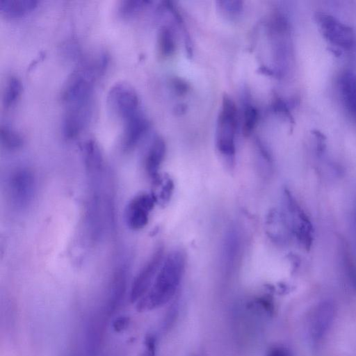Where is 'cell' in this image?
Instances as JSON below:
<instances>
[{"label":"cell","instance_id":"cell-1","mask_svg":"<svg viewBox=\"0 0 356 356\" xmlns=\"http://www.w3.org/2000/svg\"><path fill=\"white\" fill-rule=\"evenodd\" d=\"M185 267L186 255L181 250L175 249L164 257L149 289L137 302V310L149 311L168 303L179 286Z\"/></svg>","mask_w":356,"mask_h":356},{"label":"cell","instance_id":"cell-2","mask_svg":"<svg viewBox=\"0 0 356 356\" xmlns=\"http://www.w3.org/2000/svg\"><path fill=\"white\" fill-rule=\"evenodd\" d=\"M237 128V111L233 100L225 94L217 121L216 143L219 152L230 164L236 154L235 135Z\"/></svg>","mask_w":356,"mask_h":356},{"label":"cell","instance_id":"cell-3","mask_svg":"<svg viewBox=\"0 0 356 356\" xmlns=\"http://www.w3.org/2000/svg\"><path fill=\"white\" fill-rule=\"evenodd\" d=\"M283 212L292 235L307 250H309L314 240V227L305 210L289 190H284Z\"/></svg>","mask_w":356,"mask_h":356},{"label":"cell","instance_id":"cell-4","mask_svg":"<svg viewBox=\"0 0 356 356\" xmlns=\"http://www.w3.org/2000/svg\"><path fill=\"white\" fill-rule=\"evenodd\" d=\"M335 316V306L330 300H323L312 308L306 321V335L312 346H318L329 332Z\"/></svg>","mask_w":356,"mask_h":356},{"label":"cell","instance_id":"cell-5","mask_svg":"<svg viewBox=\"0 0 356 356\" xmlns=\"http://www.w3.org/2000/svg\"><path fill=\"white\" fill-rule=\"evenodd\" d=\"M107 103L111 111L123 121L140 112L138 94L127 83H116L111 88Z\"/></svg>","mask_w":356,"mask_h":356},{"label":"cell","instance_id":"cell-6","mask_svg":"<svg viewBox=\"0 0 356 356\" xmlns=\"http://www.w3.org/2000/svg\"><path fill=\"white\" fill-rule=\"evenodd\" d=\"M35 189L33 172L25 168L15 170L9 179L8 192L11 202L19 208L26 207L32 200Z\"/></svg>","mask_w":356,"mask_h":356},{"label":"cell","instance_id":"cell-7","mask_svg":"<svg viewBox=\"0 0 356 356\" xmlns=\"http://www.w3.org/2000/svg\"><path fill=\"white\" fill-rule=\"evenodd\" d=\"M163 248L158 247L136 276L131 288L130 300L138 302L149 289L164 259Z\"/></svg>","mask_w":356,"mask_h":356},{"label":"cell","instance_id":"cell-8","mask_svg":"<svg viewBox=\"0 0 356 356\" xmlns=\"http://www.w3.org/2000/svg\"><path fill=\"white\" fill-rule=\"evenodd\" d=\"M316 18L324 37L330 42L344 49L354 46L355 35L350 26L325 13H317Z\"/></svg>","mask_w":356,"mask_h":356},{"label":"cell","instance_id":"cell-9","mask_svg":"<svg viewBox=\"0 0 356 356\" xmlns=\"http://www.w3.org/2000/svg\"><path fill=\"white\" fill-rule=\"evenodd\" d=\"M156 201L155 195L149 193H141L133 197L125 210V220L128 227L133 230L145 227Z\"/></svg>","mask_w":356,"mask_h":356},{"label":"cell","instance_id":"cell-10","mask_svg":"<svg viewBox=\"0 0 356 356\" xmlns=\"http://www.w3.org/2000/svg\"><path fill=\"white\" fill-rule=\"evenodd\" d=\"M91 115V106L65 109L63 120V132L66 138L77 137L87 125Z\"/></svg>","mask_w":356,"mask_h":356},{"label":"cell","instance_id":"cell-11","mask_svg":"<svg viewBox=\"0 0 356 356\" xmlns=\"http://www.w3.org/2000/svg\"><path fill=\"white\" fill-rule=\"evenodd\" d=\"M147 118L140 112L124 121L122 147L126 151L134 149L149 128Z\"/></svg>","mask_w":356,"mask_h":356},{"label":"cell","instance_id":"cell-12","mask_svg":"<svg viewBox=\"0 0 356 356\" xmlns=\"http://www.w3.org/2000/svg\"><path fill=\"white\" fill-rule=\"evenodd\" d=\"M338 246L339 266L344 281L356 293V255L344 238H340Z\"/></svg>","mask_w":356,"mask_h":356},{"label":"cell","instance_id":"cell-13","mask_svg":"<svg viewBox=\"0 0 356 356\" xmlns=\"http://www.w3.org/2000/svg\"><path fill=\"white\" fill-rule=\"evenodd\" d=\"M241 245V238L239 229L235 225H232L226 232L224 238L222 262L227 272L232 271L237 264Z\"/></svg>","mask_w":356,"mask_h":356},{"label":"cell","instance_id":"cell-14","mask_svg":"<svg viewBox=\"0 0 356 356\" xmlns=\"http://www.w3.org/2000/svg\"><path fill=\"white\" fill-rule=\"evenodd\" d=\"M165 143L161 137H156L152 141L145 159V168L154 182L156 184L161 179L159 173L160 166L165 154Z\"/></svg>","mask_w":356,"mask_h":356},{"label":"cell","instance_id":"cell-15","mask_svg":"<svg viewBox=\"0 0 356 356\" xmlns=\"http://www.w3.org/2000/svg\"><path fill=\"white\" fill-rule=\"evenodd\" d=\"M104 319L102 316L95 315L88 323L86 332V350L88 356H97L104 334Z\"/></svg>","mask_w":356,"mask_h":356},{"label":"cell","instance_id":"cell-16","mask_svg":"<svg viewBox=\"0 0 356 356\" xmlns=\"http://www.w3.org/2000/svg\"><path fill=\"white\" fill-rule=\"evenodd\" d=\"M127 289V275L125 271H118L113 279L109 298L105 310L107 316H112L120 307Z\"/></svg>","mask_w":356,"mask_h":356},{"label":"cell","instance_id":"cell-17","mask_svg":"<svg viewBox=\"0 0 356 356\" xmlns=\"http://www.w3.org/2000/svg\"><path fill=\"white\" fill-rule=\"evenodd\" d=\"M267 232L276 242L284 243L291 234L283 212L271 211L267 219Z\"/></svg>","mask_w":356,"mask_h":356},{"label":"cell","instance_id":"cell-18","mask_svg":"<svg viewBox=\"0 0 356 356\" xmlns=\"http://www.w3.org/2000/svg\"><path fill=\"white\" fill-rule=\"evenodd\" d=\"M340 87L345 106L356 120V76L351 72H344L340 79Z\"/></svg>","mask_w":356,"mask_h":356},{"label":"cell","instance_id":"cell-19","mask_svg":"<svg viewBox=\"0 0 356 356\" xmlns=\"http://www.w3.org/2000/svg\"><path fill=\"white\" fill-rule=\"evenodd\" d=\"M38 3L36 0H1L0 12L10 17H22L34 10Z\"/></svg>","mask_w":356,"mask_h":356},{"label":"cell","instance_id":"cell-20","mask_svg":"<svg viewBox=\"0 0 356 356\" xmlns=\"http://www.w3.org/2000/svg\"><path fill=\"white\" fill-rule=\"evenodd\" d=\"M158 51L161 56L168 58L176 49V43L172 29L168 26L160 28L157 38Z\"/></svg>","mask_w":356,"mask_h":356},{"label":"cell","instance_id":"cell-21","mask_svg":"<svg viewBox=\"0 0 356 356\" xmlns=\"http://www.w3.org/2000/svg\"><path fill=\"white\" fill-rule=\"evenodd\" d=\"M22 92L21 81L16 76H11L6 81L3 93L2 102L6 108L14 105L18 100Z\"/></svg>","mask_w":356,"mask_h":356},{"label":"cell","instance_id":"cell-22","mask_svg":"<svg viewBox=\"0 0 356 356\" xmlns=\"http://www.w3.org/2000/svg\"><path fill=\"white\" fill-rule=\"evenodd\" d=\"M0 139L1 145L10 150L20 148L24 143L22 136L15 130L6 125L1 127Z\"/></svg>","mask_w":356,"mask_h":356},{"label":"cell","instance_id":"cell-23","mask_svg":"<svg viewBox=\"0 0 356 356\" xmlns=\"http://www.w3.org/2000/svg\"><path fill=\"white\" fill-rule=\"evenodd\" d=\"M151 3L152 1L147 0L122 1L118 7V12L121 17H130L138 14Z\"/></svg>","mask_w":356,"mask_h":356},{"label":"cell","instance_id":"cell-24","mask_svg":"<svg viewBox=\"0 0 356 356\" xmlns=\"http://www.w3.org/2000/svg\"><path fill=\"white\" fill-rule=\"evenodd\" d=\"M258 111L250 102H246L243 106V120L242 132L245 136H249L254 130L258 121Z\"/></svg>","mask_w":356,"mask_h":356},{"label":"cell","instance_id":"cell-25","mask_svg":"<svg viewBox=\"0 0 356 356\" xmlns=\"http://www.w3.org/2000/svg\"><path fill=\"white\" fill-rule=\"evenodd\" d=\"M163 5V6H165L173 15L174 17L177 22V24L180 29H181V31L184 35V44L187 55L189 58H191L193 56V46L191 43V40L186 30V28L185 26L184 22L181 15L179 14L178 10L176 9V8L174 6L171 1H164Z\"/></svg>","mask_w":356,"mask_h":356},{"label":"cell","instance_id":"cell-26","mask_svg":"<svg viewBox=\"0 0 356 356\" xmlns=\"http://www.w3.org/2000/svg\"><path fill=\"white\" fill-rule=\"evenodd\" d=\"M217 6L224 15L231 19L238 17L243 11L241 1H218Z\"/></svg>","mask_w":356,"mask_h":356},{"label":"cell","instance_id":"cell-27","mask_svg":"<svg viewBox=\"0 0 356 356\" xmlns=\"http://www.w3.org/2000/svg\"><path fill=\"white\" fill-rule=\"evenodd\" d=\"M156 184H159L161 186L159 194L156 197V200L160 201L162 204L168 202L174 188L173 181L169 177L164 179L161 178L159 181Z\"/></svg>","mask_w":356,"mask_h":356},{"label":"cell","instance_id":"cell-28","mask_svg":"<svg viewBox=\"0 0 356 356\" xmlns=\"http://www.w3.org/2000/svg\"><path fill=\"white\" fill-rule=\"evenodd\" d=\"M171 88L179 96L185 95L190 89L189 84L183 79L174 77L170 81Z\"/></svg>","mask_w":356,"mask_h":356},{"label":"cell","instance_id":"cell-29","mask_svg":"<svg viewBox=\"0 0 356 356\" xmlns=\"http://www.w3.org/2000/svg\"><path fill=\"white\" fill-rule=\"evenodd\" d=\"M273 111L275 113H280L284 117L287 118L288 120L293 122V118L289 111V108L285 102L279 97H275L272 104Z\"/></svg>","mask_w":356,"mask_h":356},{"label":"cell","instance_id":"cell-30","mask_svg":"<svg viewBox=\"0 0 356 356\" xmlns=\"http://www.w3.org/2000/svg\"><path fill=\"white\" fill-rule=\"evenodd\" d=\"M145 346V356H156V339L153 334H149L146 337Z\"/></svg>","mask_w":356,"mask_h":356},{"label":"cell","instance_id":"cell-31","mask_svg":"<svg viewBox=\"0 0 356 356\" xmlns=\"http://www.w3.org/2000/svg\"><path fill=\"white\" fill-rule=\"evenodd\" d=\"M129 323V318L126 316H120L113 322V328L116 332H120L125 330Z\"/></svg>","mask_w":356,"mask_h":356},{"label":"cell","instance_id":"cell-32","mask_svg":"<svg viewBox=\"0 0 356 356\" xmlns=\"http://www.w3.org/2000/svg\"><path fill=\"white\" fill-rule=\"evenodd\" d=\"M266 356H290L289 352L283 347L276 346L271 348Z\"/></svg>","mask_w":356,"mask_h":356},{"label":"cell","instance_id":"cell-33","mask_svg":"<svg viewBox=\"0 0 356 356\" xmlns=\"http://www.w3.org/2000/svg\"><path fill=\"white\" fill-rule=\"evenodd\" d=\"M187 106L184 104H177L174 109L175 114L177 115H181L186 113Z\"/></svg>","mask_w":356,"mask_h":356},{"label":"cell","instance_id":"cell-34","mask_svg":"<svg viewBox=\"0 0 356 356\" xmlns=\"http://www.w3.org/2000/svg\"><path fill=\"white\" fill-rule=\"evenodd\" d=\"M259 72L261 74L268 75V76H273L274 74V72L272 70H270V68L265 67V66L261 67L259 69Z\"/></svg>","mask_w":356,"mask_h":356}]
</instances>
